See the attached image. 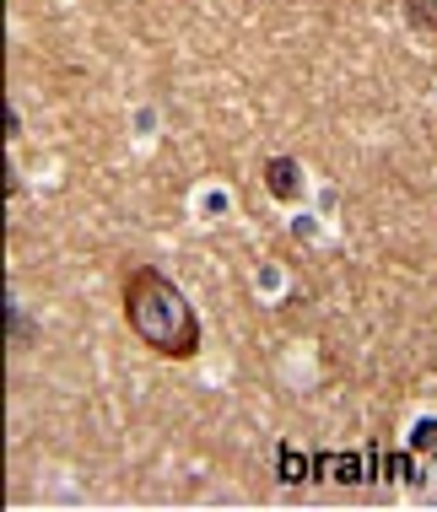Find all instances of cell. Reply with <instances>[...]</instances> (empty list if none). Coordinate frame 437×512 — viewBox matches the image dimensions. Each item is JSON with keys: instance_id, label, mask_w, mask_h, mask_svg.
<instances>
[{"instance_id": "obj_1", "label": "cell", "mask_w": 437, "mask_h": 512, "mask_svg": "<svg viewBox=\"0 0 437 512\" xmlns=\"http://www.w3.org/2000/svg\"><path fill=\"white\" fill-rule=\"evenodd\" d=\"M125 324L146 351L168 356V362H195L200 356V313L189 308L168 270L135 265L125 275Z\"/></svg>"}, {"instance_id": "obj_2", "label": "cell", "mask_w": 437, "mask_h": 512, "mask_svg": "<svg viewBox=\"0 0 437 512\" xmlns=\"http://www.w3.org/2000/svg\"><path fill=\"white\" fill-rule=\"evenodd\" d=\"M265 195L281 200V205H292L297 195H303V168H297L292 157H270L265 162Z\"/></svg>"}, {"instance_id": "obj_3", "label": "cell", "mask_w": 437, "mask_h": 512, "mask_svg": "<svg viewBox=\"0 0 437 512\" xmlns=\"http://www.w3.org/2000/svg\"><path fill=\"white\" fill-rule=\"evenodd\" d=\"M276 469H281V486H303V480H319L313 469H319V459H303V453L292 448V442H281V453H276Z\"/></svg>"}, {"instance_id": "obj_4", "label": "cell", "mask_w": 437, "mask_h": 512, "mask_svg": "<svg viewBox=\"0 0 437 512\" xmlns=\"http://www.w3.org/2000/svg\"><path fill=\"white\" fill-rule=\"evenodd\" d=\"M6 335H11V345H33L38 340V329H33V318H27L22 302H6Z\"/></svg>"}, {"instance_id": "obj_5", "label": "cell", "mask_w": 437, "mask_h": 512, "mask_svg": "<svg viewBox=\"0 0 437 512\" xmlns=\"http://www.w3.org/2000/svg\"><path fill=\"white\" fill-rule=\"evenodd\" d=\"M405 17H411V27H421V33H437V0H405Z\"/></svg>"}, {"instance_id": "obj_6", "label": "cell", "mask_w": 437, "mask_h": 512, "mask_svg": "<svg viewBox=\"0 0 437 512\" xmlns=\"http://www.w3.org/2000/svg\"><path fill=\"white\" fill-rule=\"evenodd\" d=\"M384 475H389V480H416V475H411V453H389V459H384Z\"/></svg>"}, {"instance_id": "obj_7", "label": "cell", "mask_w": 437, "mask_h": 512, "mask_svg": "<svg viewBox=\"0 0 437 512\" xmlns=\"http://www.w3.org/2000/svg\"><path fill=\"white\" fill-rule=\"evenodd\" d=\"M411 448H437V421H416V437H411Z\"/></svg>"}]
</instances>
